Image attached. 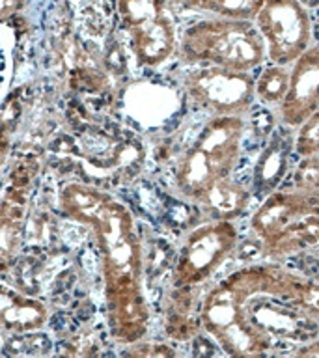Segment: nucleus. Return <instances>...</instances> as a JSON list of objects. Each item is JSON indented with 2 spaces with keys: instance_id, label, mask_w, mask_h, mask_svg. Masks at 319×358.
<instances>
[{
  "instance_id": "393cba45",
  "label": "nucleus",
  "mask_w": 319,
  "mask_h": 358,
  "mask_svg": "<svg viewBox=\"0 0 319 358\" xmlns=\"http://www.w3.org/2000/svg\"><path fill=\"white\" fill-rule=\"evenodd\" d=\"M302 2V6H304V8H316V6H319V0H301Z\"/></svg>"
},
{
  "instance_id": "f3484780",
  "label": "nucleus",
  "mask_w": 319,
  "mask_h": 358,
  "mask_svg": "<svg viewBox=\"0 0 319 358\" xmlns=\"http://www.w3.org/2000/svg\"><path fill=\"white\" fill-rule=\"evenodd\" d=\"M22 222L19 218L10 217V213L2 211L0 222V252H2V267L8 268L11 259H15L17 252L21 250Z\"/></svg>"
},
{
  "instance_id": "4468645a",
  "label": "nucleus",
  "mask_w": 319,
  "mask_h": 358,
  "mask_svg": "<svg viewBox=\"0 0 319 358\" xmlns=\"http://www.w3.org/2000/svg\"><path fill=\"white\" fill-rule=\"evenodd\" d=\"M316 246H319V215H308L285 229L284 234L263 243L262 252L273 257H285Z\"/></svg>"
},
{
  "instance_id": "6ab92c4d",
  "label": "nucleus",
  "mask_w": 319,
  "mask_h": 358,
  "mask_svg": "<svg viewBox=\"0 0 319 358\" xmlns=\"http://www.w3.org/2000/svg\"><path fill=\"white\" fill-rule=\"evenodd\" d=\"M291 179H293V187L301 192L319 190V153L301 157V161L293 168Z\"/></svg>"
},
{
  "instance_id": "7ed1b4c3",
  "label": "nucleus",
  "mask_w": 319,
  "mask_h": 358,
  "mask_svg": "<svg viewBox=\"0 0 319 358\" xmlns=\"http://www.w3.org/2000/svg\"><path fill=\"white\" fill-rule=\"evenodd\" d=\"M176 55L187 66L254 71L267 60V47L254 21L211 17L185 30Z\"/></svg>"
},
{
  "instance_id": "20e7f679",
  "label": "nucleus",
  "mask_w": 319,
  "mask_h": 358,
  "mask_svg": "<svg viewBox=\"0 0 319 358\" xmlns=\"http://www.w3.org/2000/svg\"><path fill=\"white\" fill-rule=\"evenodd\" d=\"M245 136L243 116H211L176 164V189L198 203L215 181L229 178L241 159Z\"/></svg>"
},
{
  "instance_id": "9b49d317",
  "label": "nucleus",
  "mask_w": 319,
  "mask_h": 358,
  "mask_svg": "<svg viewBox=\"0 0 319 358\" xmlns=\"http://www.w3.org/2000/svg\"><path fill=\"white\" fill-rule=\"evenodd\" d=\"M285 125L280 123L278 129H274L267 145L263 148L252 172V196L267 198L271 192L278 189L282 179L288 176L290 170V153L293 150V138L295 134L288 133Z\"/></svg>"
},
{
  "instance_id": "f03ea898",
  "label": "nucleus",
  "mask_w": 319,
  "mask_h": 358,
  "mask_svg": "<svg viewBox=\"0 0 319 358\" xmlns=\"http://www.w3.org/2000/svg\"><path fill=\"white\" fill-rule=\"evenodd\" d=\"M60 211L94 234L105 289L106 324L112 340L131 345L150 329L144 295L142 245L127 207L99 187L80 181L62 185Z\"/></svg>"
},
{
  "instance_id": "423d86ee",
  "label": "nucleus",
  "mask_w": 319,
  "mask_h": 358,
  "mask_svg": "<svg viewBox=\"0 0 319 358\" xmlns=\"http://www.w3.org/2000/svg\"><path fill=\"white\" fill-rule=\"evenodd\" d=\"M239 246V229L228 220H207L183 237L172 268L176 289H190L211 278Z\"/></svg>"
},
{
  "instance_id": "6e6552de",
  "label": "nucleus",
  "mask_w": 319,
  "mask_h": 358,
  "mask_svg": "<svg viewBox=\"0 0 319 358\" xmlns=\"http://www.w3.org/2000/svg\"><path fill=\"white\" fill-rule=\"evenodd\" d=\"M254 22L271 64L291 66L312 47V21L301 0H265Z\"/></svg>"
},
{
  "instance_id": "412c9836",
  "label": "nucleus",
  "mask_w": 319,
  "mask_h": 358,
  "mask_svg": "<svg viewBox=\"0 0 319 358\" xmlns=\"http://www.w3.org/2000/svg\"><path fill=\"white\" fill-rule=\"evenodd\" d=\"M301 304L312 317L319 321V282L306 278L301 291Z\"/></svg>"
},
{
  "instance_id": "0eeeda50",
  "label": "nucleus",
  "mask_w": 319,
  "mask_h": 358,
  "mask_svg": "<svg viewBox=\"0 0 319 358\" xmlns=\"http://www.w3.org/2000/svg\"><path fill=\"white\" fill-rule=\"evenodd\" d=\"M190 103L211 116L245 117L256 101V80L250 71L218 66H196L183 78Z\"/></svg>"
},
{
  "instance_id": "39448f33",
  "label": "nucleus",
  "mask_w": 319,
  "mask_h": 358,
  "mask_svg": "<svg viewBox=\"0 0 319 358\" xmlns=\"http://www.w3.org/2000/svg\"><path fill=\"white\" fill-rule=\"evenodd\" d=\"M170 0H118V15L140 67H159L178 52V32Z\"/></svg>"
},
{
  "instance_id": "1a4fd4ad",
  "label": "nucleus",
  "mask_w": 319,
  "mask_h": 358,
  "mask_svg": "<svg viewBox=\"0 0 319 358\" xmlns=\"http://www.w3.org/2000/svg\"><path fill=\"white\" fill-rule=\"evenodd\" d=\"M319 108V45H312L290 66V90L278 106V122L297 129Z\"/></svg>"
},
{
  "instance_id": "f257e3e1",
  "label": "nucleus",
  "mask_w": 319,
  "mask_h": 358,
  "mask_svg": "<svg viewBox=\"0 0 319 358\" xmlns=\"http://www.w3.org/2000/svg\"><path fill=\"white\" fill-rule=\"evenodd\" d=\"M306 278L276 263H250L207 291L200 329L229 357H263L319 338V321L302 308Z\"/></svg>"
},
{
  "instance_id": "4be33fe9",
  "label": "nucleus",
  "mask_w": 319,
  "mask_h": 358,
  "mask_svg": "<svg viewBox=\"0 0 319 358\" xmlns=\"http://www.w3.org/2000/svg\"><path fill=\"white\" fill-rule=\"evenodd\" d=\"M24 4H27V0H2V11H0V15H2L4 21H8L10 17L19 13L24 8Z\"/></svg>"
},
{
  "instance_id": "ddd939ff",
  "label": "nucleus",
  "mask_w": 319,
  "mask_h": 358,
  "mask_svg": "<svg viewBox=\"0 0 319 358\" xmlns=\"http://www.w3.org/2000/svg\"><path fill=\"white\" fill-rule=\"evenodd\" d=\"M252 192L232 178H222L209 187L196 206L206 213L209 220H228L243 217L250 206Z\"/></svg>"
},
{
  "instance_id": "5701e85b",
  "label": "nucleus",
  "mask_w": 319,
  "mask_h": 358,
  "mask_svg": "<svg viewBox=\"0 0 319 358\" xmlns=\"http://www.w3.org/2000/svg\"><path fill=\"white\" fill-rule=\"evenodd\" d=\"M293 355H295V357H319V338L299 345L295 351H293Z\"/></svg>"
},
{
  "instance_id": "9d476101",
  "label": "nucleus",
  "mask_w": 319,
  "mask_h": 358,
  "mask_svg": "<svg viewBox=\"0 0 319 358\" xmlns=\"http://www.w3.org/2000/svg\"><path fill=\"white\" fill-rule=\"evenodd\" d=\"M306 192L301 190H274L263 198L250 218V228L260 243H269L301 218L308 217Z\"/></svg>"
},
{
  "instance_id": "b1692460",
  "label": "nucleus",
  "mask_w": 319,
  "mask_h": 358,
  "mask_svg": "<svg viewBox=\"0 0 319 358\" xmlns=\"http://www.w3.org/2000/svg\"><path fill=\"white\" fill-rule=\"evenodd\" d=\"M306 198L310 215H319V190H316V192H306Z\"/></svg>"
},
{
  "instance_id": "aec40b11",
  "label": "nucleus",
  "mask_w": 319,
  "mask_h": 358,
  "mask_svg": "<svg viewBox=\"0 0 319 358\" xmlns=\"http://www.w3.org/2000/svg\"><path fill=\"white\" fill-rule=\"evenodd\" d=\"M123 355H129V357H176L178 352L173 347L166 345V343H159V341H151V343L136 341V343L127 345Z\"/></svg>"
},
{
  "instance_id": "f8f14e48",
  "label": "nucleus",
  "mask_w": 319,
  "mask_h": 358,
  "mask_svg": "<svg viewBox=\"0 0 319 358\" xmlns=\"http://www.w3.org/2000/svg\"><path fill=\"white\" fill-rule=\"evenodd\" d=\"M49 317V306L43 301L24 295L11 285L2 284V289H0L2 336L38 332L47 324Z\"/></svg>"
},
{
  "instance_id": "2eb2a0df",
  "label": "nucleus",
  "mask_w": 319,
  "mask_h": 358,
  "mask_svg": "<svg viewBox=\"0 0 319 358\" xmlns=\"http://www.w3.org/2000/svg\"><path fill=\"white\" fill-rule=\"evenodd\" d=\"M187 10L224 19L254 21L265 0H178Z\"/></svg>"
},
{
  "instance_id": "a211bd4d",
  "label": "nucleus",
  "mask_w": 319,
  "mask_h": 358,
  "mask_svg": "<svg viewBox=\"0 0 319 358\" xmlns=\"http://www.w3.org/2000/svg\"><path fill=\"white\" fill-rule=\"evenodd\" d=\"M293 151L299 157L319 153V108L295 129Z\"/></svg>"
},
{
  "instance_id": "dca6fc26",
  "label": "nucleus",
  "mask_w": 319,
  "mask_h": 358,
  "mask_svg": "<svg viewBox=\"0 0 319 358\" xmlns=\"http://www.w3.org/2000/svg\"><path fill=\"white\" fill-rule=\"evenodd\" d=\"M290 90V66L271 64L256 78V99L265 106H280Z\"/></svg>"
}]
</instances>
